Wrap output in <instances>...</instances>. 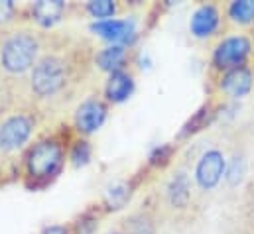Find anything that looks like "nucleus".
I'll use <instances>...</instances> for the list:
<instances>
[{"mask_svg": "<svg viewBox=\"0 0 254 234\" xmlns=\"http://www.w3.org/2000/svg\"><path fill=\"white\" fill-rule=\"evenodd\" d=\"M229 18L239 26L254 24V0H235L227 8Z\"/></svg>", "mask_w": 254, "mask_h": 234, "instance_id": "nucleus-14", "label": "nucleus"}, {"mask_svg": "<svg viewBox=\"0 0 254 234\" xmlns=\"http://www.w3.org/2000/svg\"><path fill=\"white\" fill-rule=\"evenodd\" d=\"M91 158V148L87 142H79L75 148H73V154H71V160L75 166H85Z\"/></svg>", "mask_w": 254, "mask_h": 234, "instance_id": "nucleus-18", "label": "nucleus"}, {"mask_svg": "<svg viewBox=\"0 0 254 234\" xmlns=\"http://www.w3.org/2000/svg\"><path fill=\"white\" fill-rule=\"evenodd\" d=\"M87 10H89L95 18H109V16L115 14L117 6H115V2H111V0H93V2L87 4Z\"/></svg>", "mask_w": 254, "mask_h": 234, "instance_id": "nucleus-17", "label": "nucleus"}, {"mask_svg": "<svg viewBox=\"0 0 254 234\" xmlns=\"http://www.w3.org/2000/svg\"><path fill=\"white\" fill-rule=\"evenodd\" d=\"M219 87L231 99H243V97H247L254 89L253 69L249 65H241V67H235V69L225 71L223 77H221Z\"/></svg>", "mask_w": 254, "mask_h": 234, "instance_id": "nucleus-6", "label": "nucleus"}, {"mask_svg": "<svg viewBox=\"0 0 254 234\" xmlns=\"http://www.w3.org/2000/svg\"><path fill=\"white\" fill-rule=\"evenodd\" d=\"M251 54H253V42L249 36L243 34L227 36L213 50V67L225 73L229 69L247 65Z\"/></svg>", "mask_w": 254, "mask_h": 234, "instance_id": "nucleus-2", "label": "nucleus"}, {"mask_svg": "<svg viewBox=\"0 0 254 234\" xmlns=\"http://www.w3.org/2000/svg\"><path fill=\"white\" fill-rule=\"evenodd\" d=\"M65 83V67L64 61L58 58L42 59L32 73V87L38 95L48 97L58 93Z\"/></svg>", "mask_w": 254, "mask_h": 234, "instance_id": "nucleus-3", "label": "nucleus"}, {"mask_svg": "<svg viewBox=\"0 0 254 234\" xmlns=\"http://www.w3.org/2000/svg\"><path fill=\"white\" fill-rule=\"evenodd\" d=\"M62 162H64V154L56 142H40L30 152L28 170H30L32 177L46 179V177L56 176L60 172Z\"/></svg>", "mask_w": 254, "mask_h": 234, "instance_id": "nucleus-4", "label": "nucleus"}, {"mask_svg": "<svg viewBox=\"0 0 254 234\" xmlns=\"http://www.w3.org/2000/svg\"><path fill=\"white\" fill-rule=\"evenodd\" d=\"M14 14V4L10 0H0V22H8Z\"/></svg>", "mask_w": 254, "mask_h": 234, "instance_id": "nucleus-19", "label": "nucleus"}, {"mask_svg": "<svg viewBox=\"0 0 254 234\" xmlns=\"http://www.w3.org/2000/svg\"><path fill=\"white\" fill-rule=\"evenodd\" d=\"M168 199L178 209L188 207V203H190L191 199V183L188 174L180 172V174H176V176L172 177V181L168 185Z\"/></svg>", "mask_w": 254, "mask_h": 234, "instance_id": "nucleus-11", "label": "nucleus"}, {"mask_svg": "<svg viewBox=\"0 0 254 234\" xmlns=\"http://www.w3.org/2000/svg\"><path fill=\"white\" fill-rule=\"evenodd\" d=\"M38 52V42L32 34L20 32L10 36L2 46V65L10 73H22L26 71Z\"/></svg>", "mask_w": 254, "mask_h": 234, "instance_id": "nucleus-1", "label": "nucleus"}, {"mask_svg": "<svg viewBox=\"0 0 254 234\" xmlns=\"http://www.w3.org/2000/svg\"><path fill=\"white\" fill-rule=\"evenodd\" d=\"M245 174H247V164L241 156H235L229 164H227V170H225V179L229 181V185H239L243 179H245Z\"/></svg>", "mask_w": 254, "mask_h": 234, "instance_id": "nucleus-16", "label": "nucleus"}, {"mask_svg": "<svg viewBox=\"0 0 254 234\" xmlns=\"http://www.w3.org/2000/svg\"><path fill=\"white\" fill-rule=\"evenodd\" d=\"M42 234H67L64 227H50V229H46Z\"/></svg>", "mask_w": 254, "mask_h": 234, "instance_id": "nucleus-21", "label": "nucleus"}, {"mask_svg": "<svg viewBox=\"0 0 254 234\" xmlns=\"http://www.w3.org/2000/svg\"><path fill=\"white\" fill-rule=\"evenodd\" d=\"M132 91H134V81L128 73H123V71L111 73V79L107 83V97L111 101L123 103L132 95Z\"/></svg>", "mask_w": 254, "mask_h": 234, "instance_id": "nucleus-12", "label": "nucleus"}, {"mask_svg": "<svg viewBox=\"0 0 254 234\" xmlns=\"http://www.w3.org/2000/svg\"><path fill=\"white\" fill-rule=\"evenodd\" d=\"M32 132V120L22 115L8 118L0 126V150H14L22 146Z\"/></svg>", "mask_w": 254, "mask_h": 234, "instance_id": "nucleus-8", "label": "nucleus"}, {"mask_svg": "<svg viewBox=\"0 0 254 234\" xmlns=\"http://www.w3.org/2000/svg\"><path fill=\"white\" fill-rule=\"evenodd\" d=\"M123 61H125V48L123 46H111V48L103 50L97 56L99 67L105 69V71H111V73L119 71V67H121Z\"/></svg>", "mask_w": 254, "mask_h": 234, "instance_id": "nucleus-15", "label": "nucleus"}, {"mask_svg": "<svg viewBox=\"0 0 254 234\" xmlns=\"http://www.w3.org/2000/svg\"><path fill=\"white\" fill-rule=\"evenodd\" d=\"M168 154H170V148H168V146H164V148H158V150H156V154L152 156V162H154V164H158V162H164V158H166Z\"/></svg>", "mask_w": 254, "mask_h": 234, "instance_id": "nucleus-20", "label": "nucleus"}, {"mask_svg": "<svg viewBox=\"0 0 254 234\" xmlns=\"http://www.w3.org/2000/svg\"><path fill=\"white\" fill-rule=\"evenodd\" d=\"M221 28V12L217 6L213 4H201L193 14L190 20V32L191 36L205 40L211 38L219 32Z\"/></svg>", "mask_w": 254, "mask_h": 234, "instance_id": "nucleus-7", "label": "nucleus"}, {"mask_svg": "<svg viewBox=\"0 0 254 234\" xmlns=\"http://www.w3.org/2000/svg\"><path fill=\"white\" fill-rule=\"evenodd\" d=\"M225 170H227L225 156L219 150H207L195 166V181L203 191L215 189L219 181L225 177Z\"/></svg>", "mask_w": 254, "mask_h": 234, "instance_id": "nucleus-5", "label": "nucleus"}, {"mask_svg": "<svg viewBox=\"0 0 254 234\" xmlns=\"http://www.w3.org/2000/svg\"><path fill=\"white\" fill-rule=\"evenodd\" d=\"M93 32L111 42H130L134 38V20H101L91 26Z\"/></svg>", "mask_w": 254, "mask_h": 234, "instance_id": "nucleus-9", "label": "nucleus"}, {"mask_svg": "<svg viewBox=\"0 0 254 234\" xmlns=\"http://www.w3.org/2000/svg\"><path fill=\"white\" fill-rule=\"evenodd\" d=\"M105 117H107V111L99 101H87L77 109L75 122H77L79 130L91 134L105 122Z\"/></svg>", "mask_w": 254, "mask_h": 234, "instance_id": "nucleus-10", "label": "nucleus"}, {"mask_svg": "<svg viewBox=\"0 0 254 234\" xmlns=\"http://www.w3.org/2000/svg\"><path fill=\"white\" fill-rule=\"evenodd\" d=\"M65 10V4L62 0H40L34 4V16L36 22L42 26H54Z\"/></svg>", "mask_w": 254, "mask_h": 234, "instance_id": "nucleus-13", "label": "nucleus"}]
</instances>
